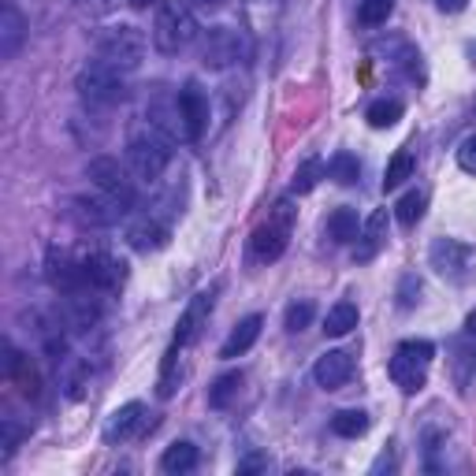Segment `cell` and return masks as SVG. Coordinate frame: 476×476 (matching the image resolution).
Here are the masks:
<instances>
[{
	"label": "cell",
	"mask_w": 476,
	"mask_h": 476,
	"mask_svg": "<svg viewBox=\"0 0 476 476\" xmlns=\"http://www.w3.org/2000/svg\"><path fill=\"white\" fill-rule=\"evenodd\" d=\"M435 8L447 12V15H458V12H465V8H469V0H435Z\"/></svg>",
	"instance_id": "8d00e7d4"
},
{
	"label": "cell",
	"mask_w": 476,
	"mask_h": 476,
	"mask_svg": "<svg viewBox=\"0 0 476 476\" xmlns=\"http://www.w3.org/2000/svg\"><path fill=\"white\" fill-rule=\"evenodd\" d=\"M193 42H197V19H193L190 0H164V5L156 8V19H153V45H156V53L175 56V53H183Z\"/></svg>",
	"instance_id": "7a4b0ae2"
},
{
	"label": "cell",
	"mask_w": 476,
	"mask_h": 476,
	"mask_svg": "<svg viewBox=\"0 0 476 476\" xmlns=\"http://www.w3.org/2000/svg\"><path fill=\"white\" fill-rule=\"evenodd\" d=\"M294 216H298V209H291L287 197H283V202H275V209L268 213V220H264V223L253 231V238H250L253 261L272 264V261H280V257L287 253L291 231H294Z\"/></svg>",
	"instance_id": "277c9868"
},
{
	"label": "cell",
	"mask_w": 476,
	"mask_h": 476,
	"mask_svg": "<svg viewBox=\"0 0 476 476\" xmlns=\"http://www.w3.org/2000/svg\"><path fill=\"white\" fill-rule=\"evenodd\" d=\"M45 275H49V283H53L60 294H83V291L90 287V283H86V272H83V261H74L67 250H49Z\"/></svg>",
	"instance_id": "30bf717a"
},
{
	"label": "cell",
	"mask_w": 476,
	"mask_h": 476,
	"mask_svg": "<svg viewBox=\"0 0 476 476\" xmlns=\"http://www.w3.org/2000/svg\"><path fill=\"white\" fill-rule=\"evenodd\" d=\"M71 213H74L78 223H86V227H112L119 216H124V209H119L112 197H104L101 190H97V197H90V193L74 197V202H71Z\"/></svg>",
	"instance_id": "2e32d148"
},
{
	"label": "cell",
	"mask_w": 476,
	"mask_h": 476,
	"mask_svg": "<svg viewBox=\"0 0 476 476\" xmlns=\"http://www.w3.org/2000/svg\"><path fill=\"white\" fill-rule=\"evenodd\" d=\"M179 342H172V350L164 353V365H161V380H156V394H161V399H172L175 394V387H179Z\"/></svg>",
	"instance_id": "1f68e13d"
},
{
	"label": "cell",
	"mask_w": 476,
	"mask_h": 476,
	"mask_svg": "<svg viewBox=\"0 0 476 476\" xmlns=\"http://www.w3.org/2000/svg\"><path fill=\"white\" fill-rule=\"evenodd\" d=\"M469 56H476V45H469Z\"/></svg>",
	"instance_id": "b9f144b4"
},
{
	"label": "cell",
	"mask_w": 476,
	"mask_h": 476,
	"mask_svg": "<svg viewBox=\"0 0 476 476\" xmlns=\"http://www.w3.org/2000/svg\"><path fill=\"white\" fill-rule=\"evenodd\" d=\"M145 124L149 127H156L164 138H179V134H186V127H183V112H179V101H168V97H156L153 104H145Z\"/></svg>",
	"instance_id": "ac0fdd59"
},
{
	"label": "cell",
	"mask_w": 476,
	"mask_h": 476,
	"mask_svg": "<svg viewBox=\"0 0 476 476\" xmlns=\"http://www.w3.org/2000/svg\"><path fill=\"white\" fill-rule=\"evenodd\" d=\"M74 90H78V97L90 101V104H119V101L127 97L124 71H115V67L104 64L101 56L78 67V74H74Z\"/></svg>",
	"instance_id": "5b68a950"
},
{
	"label": "cell",
	"mask_w": 476,
	"mask_h": 476,
	"mask_svg": "<svg viewBox=\"0 0 476 476\" xmlns=\"http://www.w3.org/2000/svg\"><path fill=\"white\" fill-rule=\"evenodd\" d=\"M127 164L131 175L142 183H156L172 164V138H164L156 127H134L127 138Z\"/></svg>",
	"instance_id": "6da1fadb"
},
{
	"label": "cell",
	"mask_w": 476,
	"mask_h": 476,
	"mask_svg": "<svg viewBox=\"0 0 476 476\" xmlns=\"http://www.w3.org/2000/svg\"><path fill=\"white\" fill-rule=\"evenodd\" d=\"M238 387H243V372H223V376H216L213 387H209V406H213V410H227L231 399L238 394Z\"/></svg>",
	"instance_id": "f1b7e54d"
},
{
	"label": "cell",
	"mask_w": 476,
	"mask_h": 476,
	"mask_svg": "<svg viewBox=\"0 0 476 476\" xmlns=\"http://www.w3.org/2000/svg\"><path fill=\"white\" fill-rule=\"evenodd\" d=\"M350 376H353V357H350L346 350H328V353L316 357V365H312V380L321 383L324 391L346 387Z\"/></svg>",
	"instance_id": "e0dca14e"
},
{
	"label": "cell",
	"mask_w": 476,
	"mask_h": 476,
	"mask_svg": "<svg viewBox=\"0 0 476 476\" xmlns=\"http://www.w3.org/2000/svg\"><path fill=\"white\" fill-rule=\"evenodd\" d=\"M324 231H328L332 243H339V246H342V243H353V238L362 234V220H357V209H350V205L335 209V213L328 216Z\"/></svg>",
	"instance_id": "7402d4cb"
},
{
	"label": "cell",
	"mask_w": 476,
	"mask_h": 476,
	"mask_svg": "<svg viewBox=\"0 0 476 476\" xmlns=\"http://www.w3.org/2000/svg\"><path fill=\"white\" fill-rule=\"evenodd\" d=\"M261 465H264V458H250V461L238 465V472H253V469H261Z\"/></svg>",
	"instance_id": "f35d334b"
},
{
	"label": "cell",
	"mask_w": 476,
	"mask_h": 476,
	"mask_svg": "<svg viewBox=\"0 0 476 476\" xmlns=\"http://www.w3.org/2000/svg\"><path fill=\"white\" fill-rule=\"evenodd\" d=\"M357 321H362L357 305H353V302H339V305H332L328 316H324V332L335 335V339H342V335H350V332L357 328Z\"/></svg>",
	"instance_id": "cb8c5ba5"
},
{
	"label": "cell",
	"mask_w": 476,
	"mask_h": 476,
	"mask_svg": "<svg viewBox=\"0 0 476 476\" xmlns=\"http://www.w3.org/2000/svg\"><path fill=\"white\" fill-rule=\"evenodd\" d=\"M324 161H321V156H309V161L294 172V179H291V193H309V190H316V183H321L324 179Z\"/></svg>",
	"instance_id": "4dcf8cb0"
},
{
	"label": "cell",
	"mask_w": 476,
	"mask_h": 476,
	"mask_svg": "<svg viewBox=\"0 0 476 476\" xmlns=\"http://www.w3.org/2000/svg\"><path fill=\"white\" fill-rule=\"evenodd\" d=\"M369 424H372V421H369L365 410H339V413L332 417V431L342 435V440H357V435H365Z\"/></svg>",
	"instance_id": "d4e9b609"
},
{
	"label": "cell",
	"mask_w": 476,
	"mask_h": 476,
	"mask_svg": "<svg viewBox=\"0 0 476 476\" xmlns=\"http://www.w3.org/2000/svg\"><path fill=\"white\" fill-rule=\"evenodd\" d=\"M145 5H153V0H131V8H145Z\"/></svg>",
	"instance_id": "60d3db41"
},
{
	"label": "cell",
	"mask_w": 476,
	"mask_h": 476,
	"mask_svg": "<svg viewBox=\"0 0 476 476\" xmlns=\"http://www.w3.org/2000/svg\"><path fill=\"white\" fill-rule=\"evenodd\" d=\"M417 294H421V280H417L413 272H406L402 283H399V305H402V309H413V305H417Z\"/></svg>",
	"instance_id": "e575fe53"
},
{
	"label": "cell",
	"mask_w": 476,
	"mask_h": 476,
	"mask_svg": "<svg viewBox=\"0 0 476 476\" xmlns=\"http://www.w3.org/2000/svg\"><path fill=\"white\" fill-rule=\"evenodd\" d=\"M431 357H435V346H431L428 339H406L399 350H394L387 372H391V380L399 383L406 394H417V391L428 383Z\"/></svg>",
	"instance_id": "8992f818"
},
{
	"label": "cell",
	"mask_w": 476,
	"mask_h": 476,
	"mask_svg": "<svg viewBox=\"0 0 476 476\" xmlns=\"http://www.w3.org/2000/svg\"><path fill=\"white\" fill-rule=\"evenodd\" d=\"M261 328H264V316L261 312H250V316H243V321L234 324V332L227 335V342L220 346V357H238V353H246L257 339H261Z\"/></svg>",
	"instance_id": "ffe728a7"
},
{
	"label": "cell",
	"mask_w": 476,
	"mask_h": 476,
	"mask_svg": "<svg viewBox=\"0 0 476 476\" xmlns=\"http://www.w3.org/2000/svg\"><path fill=\"white\" fill-rule=\"evenodd\" d=\"M145 49H149L145 34H142L138 26H131V23L104 26V30L97 34V56H101L104 64H112L115 71H124V74L142 67Z\"/></svg>",
	"instance_id": "3957f363"
},
{
	"label": "cell",
	"mask_w": 476,
	"mask_h": 476,
	"mask_svg": "<svg viewBox=\"0 0 476 476\" xmlns=\"http://www.w3.org/2000/svg\"><path fill=\"white\" fill-rule=\"evenodd\" d=\"M428 264L451 283H469L476 272V250L461 238H435L428 250Z\"/></svg>",
	"instance_id": "52a82bcc"
},
{
	"label": "cell",
	"mask_w": 476,
	"mask_h": 476,
	"mask_svg": "<svg viewBox=\"0 0 476 476\" xmlns=\"http://www.w3.org/2000/svg\"><path fill=\"white\" fill-rule=\"evenodd\" d=\"M149 428V417H145V406L142 402H127L112 410V417L104 421V443H124V440H134Z\"/></svg>",
	"instance_id": "5bb4252c"
},
{
	"label": "cell",
	"mask_w": 476,
	"mask_h": 476,
	"mask_svg": "<svg viewBox=\"0 0 476 476\" xmlns=\"http://www.w3.org/2000/svg\"><path fill=\"white\" fill-rule=\"evenodd\" d=\"M213 298H216V291H202V294H193L186 302V309L179 312V324H175V342L179 346H190L197 335H202L209 312H213Z\"/></svg>",
	"instance_id": "9a60e30c"
},
{
	"label": "cell",
	"mask_w": 476,
	"mask_h": 476,
	"mask_svg": "<svg viewBox=\"0 0 476 476\" xmlns=\"http://www.w3.org/2000/svg\"><path fill=\"white\" fill-rule=\"evenodd\" d=\"M428 209V193L424 190H410L399 197V205H394V220H399L402 227H413Z\"/></svg>",
	"instance_id": "83f0119b"
},
{
	"label": "cell",
	"mask_w": 476,
	"mask_h": 476,
	"mask_svg": "<svg viewBox=\"0 0 476 476\" xmlns=\"http://www.w3.org/2000/svg\"><path fill=\"white\" fill-rule=\"evenodd\" d=\"M179 112H183V127H186V138L190 142H197V138H205V127H209V97H205V90L193 83H183V90H179Z\"/></svg>",
	"instance_id": "8fae6325"
},
{
	"label": "cell",
	"mask_w": 476,
	"mask_h": 476,
	"mask_svg": "<svg viewBox=\"0 0 476 476\" xmlns=\"http://www.w3.org/2000/svg\"><path fill=\"white\" fill-rule=\"evenodd\" d=\"M365 119H369V127L387 131V127H394V124L402 119V101H394V97H380V101H372V104H369Z\"/></svg>",
	"instance_id": "484cf974"
},
{
	"label": "cell",
	"mask_w": 476,
	"mask_h": 476,
	"mask_svg": "<svg viewBox=\"0 0 476 476\" xmlns=\"http://www.w3.org/2000/svg\"><path fill=\"white\" fill-rule=\"evenodd\" d=\"M26 42V19L15 5L0 8V60H12Z\"/></svg>",
	"instance_id": "d6986e66"
},
{
	"label": "cell",
	"mask_w": 476,
	"mask_h": 476,
	"mask_svg": "<svg viewBox=\"0 0 476 476\" xmlns=\"http://www.w3.org/2000/svg\"><path fill=\"white\" fill-rule=\"evenodd\" d=\"M312 316H316V305H312L309 298L291 302V305H287V312H283V328H287L291 335H298V332H305V328L312 324Z\"/></svg>",
	"instance_id": "d6a6232c"
},
{
	"label": "cell",
	"mask_w": 476,
	"mask_h": 476,
	"mask_svg": "<svg viewBox=\"0 0 476 476\" xmlns=\"http://www.w3.org/2000/svg\"><path fill=\"white\" fill-rule=\"evenodd\" d=\"M83 272H86L90 291H115V287H124V280H127V264L115 261L112 253H86L83 257Z\"/></svg>",
	"instance_id": "7c38bea8"
},
{
	"label": "cell",
	"mask_w": 476,
	"mask_h": 476,
	"mask_svg": "<svg viewBox=\"0 0 476 476\" xmlns=\"http://www.w3.org/2000/svg\"><path fill=\"white\" fill-rule=\"evenodd\" d=\"M243 56H246L243 30H234V26H213V30H205V37H202V64L205 67L223 71V67L238 64Z\"/></svg>",
	"instance_id": "9c48e42d"
},
{
	"label": "cell",
	"mask_w": 476,
	"mask_h": 476,
	"mask_svg": "<svg viewBox=\"0 0 476 476\" xmlns=\"http://www.w3.org/2000/svg\"><path fill=\"white\" fill-rule=\"evenodd\" d=\"M328 175L339 183V186H353L357 179H362V164H357L353 153H335L328 161Z\"/></svg>",
	"instance_id": "f546056e"
},
{
	"label": "cell",
	"mask_w": 476,
	"mask_h": 476,
	"mask_svg": "<svg viewBox=\"0 0 476 476\" xmlns=\"http://www.w3.org/2000/svg\"><path fill=\"white\" fill-rule=\"evenodd\" d=\"M394 12V0H362V8H357V19H362L365 26H380L387 23Z\"/></svg>",
	"instance_id": "836d02e7"
},
{
	"label": "cell",
	"mask_w": 476,
	"mask_h": 476,
	"mask_svg": "<svg viewBox=\"0 0 476 476\" xmlns=\"http://www.w3.org/2000/svg\"><path fill=\"white\" fill-rule=\"evenodd\" d=\"M190 8H205V12H216V8H223V0H190Z\"/></svg>",
	"instance_id": "74e56055"
},
{
	"label": "cell",
	"mask_w": 476,
	"mask_h": 476,
	"mask_svg": "<svg viewBox=\"0 0 476 476\" xmlns=\"http://www.w3.org/2000/svg\"><path fill=\"white\" fill-rule=\"evenodd\" d=\"M465 332H469V335H472V339H476V309H472V312H469V321H465Z\"/></svg>",
	"instance_id": "ab89813d"
},
{
	"label": "cell",
	"mask_w": 476,
	"mask_h": 476,
	"mask_svg": "<svg viewBox=\"0 0 476 476\" xmlns=\"http://www.w3.org/2000/svg\"><path fill=\"white\" fill-rule=\"evenodd\" d=\"M413 168H417V161H413V153L410 149H399L387 161V172H383V190H399L410 175H413Z\"/></svg>",
	"instance_id": "4316f807"
},
{
	"label": "cell",
	"mask_w": 476,
	"mask_h": 476,
	"mask_svg": "<svg viewBox=\"0 0 476 476\" xmlns=\"http://www.w3.org/2000/svg\"><path fill=\"white\" fill-rule=\"evenodd\" d=\"M458 168L476 175V134H469L461 145H458Z\"/></svg>",
	"instance_id": "d590c367"
},
{
	"label": "cell",
	"mask_w": 476,
	"mask_h": 476,
	"mask_svg": "<svg viewBox=\"0 0 476 476\" xmlns=\"http://www.w3.org/2000/svg\"><path fill=\"white\" fill-rule=\"evenodd\" d=\"M168 234H172L168 220H161L156 213H145V216H138V220L127 227V243H131V250H138V253H156V250L168 246Z\"/></svg>",
	"instance_id": "4fadbf2b"
},
{
	"label": "cell",
	"mask_w": 476,
	"mask_h": 476,
	"mask_svg": "<svg viewBox=\"0 0 476 476\" xmlns=\"http://www.w3.org/2000/svg\"><path fill=\"white\" fill-rule=\"evenodd\" d=\"M197 447L193 443H186V440H179V443H172L164 454H161V469L164 472H172V476H179V472H193L197 469Z\"/></svg>",
	"instance_id": "603a6c76"
},
{
	"label": "cell",
	"mask_w": 476,
	"mask_h": 476,
	"mask_svg": "<svg viewBox=\"0 0 476 476\" xmlns=\"http://www.w3.org/2000/svg\"><path fill=\"white\" fill-rule=\"evenodd\" d=\"M86 175H90V183H94L104 197H112V202L124 209V213L134 205V183H131V175H127L124 168H119L115 156H97V161H90Z\"/></svg>",
	"instance_id": "ba28073f"
},
{
	"label": "cell",
	"mask_w": 476,
	"mask_h": 476,
	"mask_svg": "<svg viewBox=\"0 0 476 476\" xmlns=\"http://www.w3.org/2000/svg\"><path fill=\"white\" fill-rule=\"evenodd\" d=\"M383 238H387V209H376L369 220H365V227H362V246H357V261H372L376 257V250L383 246Z\"/></svg>",
	"instance_id": "44dd1931"
}]
</instances>
